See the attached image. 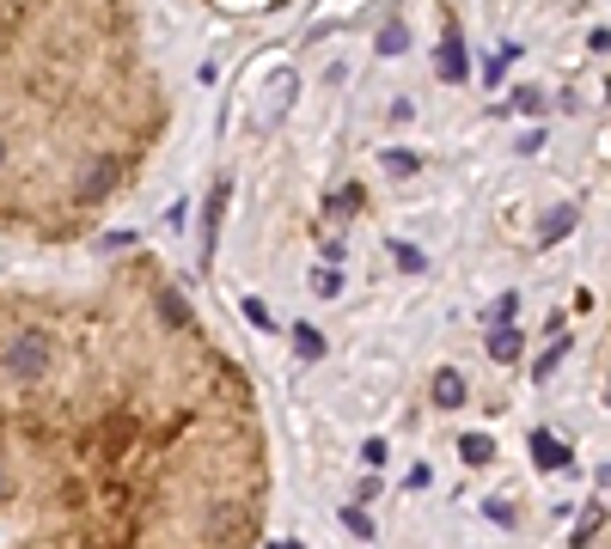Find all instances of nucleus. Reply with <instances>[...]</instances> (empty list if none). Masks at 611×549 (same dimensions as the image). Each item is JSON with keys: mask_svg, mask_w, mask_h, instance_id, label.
Segmentation results:
<instances>
[{"mask_svg": "<svg viewBox=\"0 0 611 549\" xmlns=\"http://www.w3.org/2000/svg\"><path fill=\"white\" fill-rule=\"evenodd\" d=\"M434 68H441V80H465V44H458V30H446V44H441V56H434Z\"/></svg>", "mask_w": 611, "mask_h": 549, "instance_id": "4", "label": "nucleus"}, {"mask_svg": "<svg viewBox=\"0 0 611 549\" xmlns=\"http://www.w3.org/2000/svg\"><path fill=\"white\" fill-rule=\"evenodd\" d=\"M380 166H385V171H397V178H410V171H422V152H410V147H392V152H385V159H380Z\"/></svg>", "mask_w": 611, "mask_h": 549, "instance_id": "10", "label": "nucleus"}, {"mask_svg": "<svg viewBox=\"0 0 611 549\" xmlns=\"http://www.w3.org/2000/svg\"><path fill=\"white\" fill-rule=\"evenodd\" d=\"M483 513L495 518V525H514V507H507L502 495H489V501H483Z\"/></svg>", "mask_w": 611, "mask_h": 549, "instance_id": "19", "label": "nucleus"}, {"mask_svg": "<svg viewBox=\"0 0 611 549\" xmlns=\"http://www.w3.org/2000/svg\"><path fill=\"white\" fill-rule=\"evenodd\" d=\"M7 488H13V483H7V471H0V501H7Z\"/></svg>", "mask_w": 611, "mask_h": 549, "instance_id": "21", "label": "nucleus"}, {"mask_svg": "<svg viewBox=\"0 0 611 549\" xmlns=\"http://www.w3.org/2000/svg\"><path fill=\"white\" fill-rule=\"evenodd\" d=\"M404 49H410V30H404V25H385L380 30V56H404Z\"/></svg>", "mask_w": 611, "mask_h": 549, "instance_id": "13", "label": "nucleus"}, {"mask_svg": "<svg viewBox=\"0 0 611 549\" xmlns=\"http://www.w3.org/2000/svg\"><path fill=\"white\" fill-rule=\"evenodd\" d=\"M392 263H397L404 274H422V269H428V257L416 251V244H392Z\"/></svg>", "mask_w": 611, "mask_h": 549, "instance_id": "12", "label": "nucleus"}, {"mask_svg": "<svg viewBox=\"0 0 611 549\" xmlns=\"http://www.w3.org/2000/svg\"><path fill=\"white\" fill-rule=\"evenodd\" d=\"M514 312H519V293H502V300L489 305V324H495V330H502V324L514 318Z\"/></svg>", "mask_w": 611, "mask_h": 549, "instance_id": "15", "label": "nucleus"}, {"mask_svg": "<svg viewBox=\"0 0 611 549\" xmlns=\"http://www.w3.org/2000/svg\"><path fill=\"white\" fill-rule=\"evenodd\" d=\"M599 518H606V513H599V507H587V513H580V525H575V544H587V537L599 532Z\"/></svg>", "mask_w": 611, "mask_h": 549, "instance_id": "20", "label": "nucleus"}, {"mask_svg": "<svg viewBox=\"0 0 611 549\" xmlns=\"http://www.w3.org/2000/svg\"><path fill=\"white\" fill-rule=\"evenodd\" d=\"M489 354H495V361H519V330H489Z\"/></svg>", "mask_w": 611, "mask_h": 549, "instance_id": "8", "label": "nucleus"}, {"mask_svg": "<svg viewBox=\"0 0 611 549\" xmlns=\"http://www.w3.org/2000/svg\"><path fill=\"white\" fill-rule=\"evenodd\" d=\"M0 373L13 385H37L56 373V335L49 324H13V330L0 335Z\"/></svg>", "mask_w": 611, "mask_h": 549, "instance_id": "1", "label": "nucleus"}, {"mask_svg": "<svg viewBox=\"0 0 611 549\" xmlns=\"http://www.w3.org/2000/svg\"><path fill=\"white\" fill-rule=\"evenodd\" d=\"M312 288H319V300H336V293H343V274H336V269H319V274H312Z\"/></svg>", "mask_w": 611, "mask_h": 549, "instance_id": "16", "label": "nucleus"}, {"mask_svg": "<svg viewBox=\"0 0 611 549\" xmlns=\"http://www.w3.org/2000/svg\"><path fill=\"white\" fill-rule=\"evenodd\" d=\"M220 213H227V178L214 183V196H208V227H202V263L214 257V239H220Z\"/></svg>", "mask_w": 611, "mask_h": 549, "instance_id": "3", "label": "nucleus"}, {"mask_svg": "<svg viewBox=\"0 0 611 549\" xmlns=\"http://www.w3.org/2000/svg\"><path fill=\"white\" fill-rule=\"evenodd\" d=\"M293 349H300V361H319V354H324V335L312 330V324H293Z\"/></svg>", "mask_w": 611, "mask_h": 549, "instance_id": "11", "label": "nucleus"}, {"mask_svg": "<svg viewBox=\"0 0 611 549\" xmlns=\"http://www.w3.org/2000/svg\"><path fill=\"white\" fill-rule=\"evenodd\" d=\"M458 452H465V464H489V457H495V440H489V434H465Z\"/></svg>", "mask_w": 611, "mask_h": 549, "instance_id": "9", "label": "nucleus"}, {"mask_svg": "<svg viewBox=\"0 0 611 549\" xmlns=\"http://www.w3.org/2000/svg\"><path fill=\"white\" fill-rule=\"evenodd\" d=\"M269 549H300V544H269Z\"/></svg>", "mask_w": 611, "mask_h": 549, "instance_id": "22", "label": "nucleus"}, {"mask_svg": "<svg viewBox=\"0 0 611 549\" xmlns=\"http://www.w3.org/2000/svg\"><path fill=\"white\" fill-rule=\"evenodd\" d=\"M532 457L538 471H568V446H556L550 434H532Z\"/></svg>", "mask_w": 611, "mask_h": 549, "instance_id": "5", "label": "nucleus"}, {"mask_svg": "<svg viewBox=\"0 0 611 549\" xmlns=\"http://www.w3.org/2000/svg\"><path fill=\"white\" fill-rule=\"evenodd\" d=\"M563 349H568V335H563V342H550V349L538 354V379H550V373H556V361H563Z\"/></svg>", "mask_w": 611, "mask_h": 549, "instance_id": "17", "label": "nucleus"}, {"mask_svg": "<svg viewBox=\"0 0 611 549\" xmlns=\"http://www.w3.org/2000/svg\"><path fill=\"white\" fill-rule=\"evenodd\" d=\"M343 525H349V537H373V518H367V507H343Z\"/></svg>", "mask_w": 611, "mask_h": 549, "instance_id": "14", "label": "nucleus"}, {"mask_svg": "<svg viewBox=\"0 0 611 549\" xmlns=\"http://www.w3.org/2000/svg\"><path fill=\"white\" fill-rule=\"evenodd\" d=\"M575 232V208H550L544 213V232H538V244H556V239H568Z\"/></svg>", "mask_w": 611, "mask_h": 549, "instance_id": "7", "label": "nucleus"}, {"mask_svg": "<svg viewBox=\"0 0 611 549\" xmlns=\"http://www.w3.org/2000/svg\"><path fill=\"white\" fill-rule=\"evenodd\" d=\"M269 80H275V86L263 91V117L281 122V117H288V105H293V91H300V80H293L288 68H281V74H269Z\"/></svg>", "mask_w": 611, "mask_h": 549, "instance_id": "2", "label": "nucleus"}, {"mask_svg": "<svg viewBox=\"0 0 611 549\" xmlns=\"http://www.w3.org/2000/svg\"><path fill=\"white\" fill-rule=\"evenodd\" d=\"M434 403H441V410H458V403H465V379H458L453 366L434 373Z\"/></svg>", "mask_w": 611, "mask_h": 549, "instance_id": "6", "label": "nucleus"}, {"mask_svg": "<svg viewBox=\"0 0 611 549\" xmlns=\"http://www.w3.org/2000/svg\"><path fill=\"white\" fill-rule=\"evenodd\" d=\"M244 318L257 324V330H275V318H269V305L263 300H244Z\"/></svg>", "mask_w": 611, "mask_h": 549, "instance_id": "18", "label": "nucleus"}]
</instances>
